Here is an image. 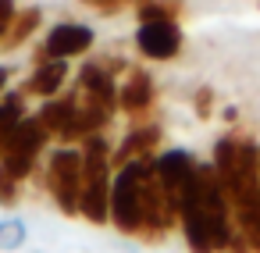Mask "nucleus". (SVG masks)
Instances as JSON below:
<instances>
[{
  "label": "nucleus",
  "instance_id": "obj_5",
  "mask_svg": "<svg viewBox=\"0 0 260 253\" xmlns=\"http://www.w3.org/2000/svg\"><path fill=\"white\" fill-rule=\"evenodd\" d=\"M47 143H50V132L43 129V121L36 114H25L8 136V146L0 153V168L8 175H15L18 182H29L32 175H43L40 171V153L47 150Z\"/></svg>",
  "mask_w": 260,
  "mask_h": 253
},
{
  "label": "nucleus",
  "instance_id": "obj_13",
  "mask_svg": "<svg viewBox=\"0 0 260 253\" xmlns=\"http://www.w3.org/2000/svg\"><path fill=\"white\" fill-rule=\"evenodd\" d=\"M160 139H164V129H160L157 121L128 125V132L121 136V143L111 150V164L121 168V164H128V161H136V157H153L157 146H160Z\"/></svg>",
  "mask_w": 260,
  "mask_h": 253
},
{
  "label": "nucleus",
  "instance_id": "obj_25",
  "mask_svg": "<svg viewBox=\"0 0 260 253\" xmlns=\"http://www.w3.org/2000/svg\"><path fill=\"white\" fill-rule=\"evenodd\" d=\"M4 33H8V25H0V40H4Z\"/></svg>",
  "mask_w": 260,
  "mask_h": 253
},
{
  "label": "nucleus",
  "instance_id": "obj_4",
  "mask_svg": "<svg viewBox=\"0 0 260 253\" xmlns=\"http://www.w3.org/2000/svg\"><path fill=\"white\" fill-rule=\"evenodd\" d=\"M43 185H47L54 207H57L64 217H79V193H82V146L57 143V150H50V157H47Z\"/></svg>",
  "mask_w": 260,
  "mask_h": 253
},
{
  "label": "nucleus",
  "instance_id": "obj_26",
  "mask_svg": "<svg viewBox=\"0 0 260 253\" xmlns=\"http://www.w3.org/2000/svg\"><path fill=\"white\" fill-rule=\"evenodd\" d=\"M125 4H136V0H125Z\"/></svg>",
  "mask_w": 260,
  "mask_h": 253
},
{
  "label": "nucleus",
  "instance_id": "obj_12",
  "mask_svg": "<svg viewBox=\"0 0 260 253\" xmlns=\"http://www.w3.org/2000/svg\"><path fill=\"white\" fill-rule=\"evenodd\" d=\"M36 118L43 121V129L50 132V139H57V143H72V146H75V118H79V93H64V97L57 93V97H47Z\"/></svg>",
  "mask_w": 260,
  "mask_h": 253
},
{
  "label": "nucleus",
  "instance_id": "obj_24",
  "mask_svg": "<svg viewBox=\"0 0 260 253\" xmlns=\"http://www.w3.org/2000/svg\"><path fill=\"white\" fill-rule=\"evenodd\" d=\"M224 121L235 125V121H239V111H235V107H224Z\"/></svg>",
  "mask_w": 260,
  "mask_h": 253
},
{
  "label": "nucleus",
  "instance_id": "obj_6",
  "mask_svg": "<svg viewBox=\"0 0 260 253\" xmlns=\"http://www.w3.org/2000/svg\"><path fill=\"white\" fill-rule=\"evenodd\" d=\"M178 225V203L168 196V189L160 185L157 171L150 168L143 178V225H139V242H164L171 235V228Z\"/></svg>",
  "mask_w": 260,
  "mask_h": 253
},
{
  "label": "nucleus",
  "instance_id": "obj_2",
  "mask_svg": "<svg viewBox=\"0 0 260 253\" xmlns=\"http://www.w3.org/2000/svg\"><path fill=\"white\" fill-rule=\"evenodd\" d=\"M82 193H79V217L89 225H111V178H114V164H111V139L107 132L86 136L82 143Z\"/></svg>",
  "mask_w": 260,
  "mask_h": 253
},
{
  "label": "nucleus",
  "instance_id": "obj_21",
  "mask_svg": "<svg viewBox=\"0 0 260 253\" xmlns=\"http://www.w3.org/2000/svg\"><path fill=\"white\" fill-rule=\"evenodd\" d=\"M79 4H86L89 11H96V15H104V18H111V15H118V11L125 8V0H79Z\"/></svg>",
  "mask_w": 260,
  "mask_h": 253
},
{
  "label": "nucleus",
  "instance_id": "obj_1",
  "mask_svg": "<svg viewBox=\"0 0 260 253\" xmlns=\"http://www.w3.org/2000/svg\"><path fill=\"white\" fill-rule=\"evenodd\" d=\"M217 182L228 196L235 228L249 242L253 253H260V143L253 132H224L214 143L210 157Z\"/></svg>",
  "mask_w": 260,
  "mask_h": 253
},
{
  "label": "nucleus",
  "instance_id": "obj_8",
  "mask_svg": "<svg viewBox=\"0 0 260 253\" xmlns=\"http://www.w3.org/2000/svg\"><path fill=\"white\" fill-rule=\"evenodd\" d=\"M93 43H96V33L89 25H82V22H57L47 33V40L40 47H32V65H43L50 57H64V61L82 57V54L93 50Z\"/></svg>",
  "mask_w": 260,
  "mask_h": 253
},
{
  "label": "nucleus",
  "instance_id": "obj_9",
  "mask_svg": "<svg viewBox=\"0 0 260 253\" xmlns=\"http://www.w3.org/2000/svg\"><path fill=\"white\" fill-rule=\"evenodd\" d=\"M185 47L178 22H139L136 29V50L143 61H175Z\"/></svg>",
  "mask_w": 260,
  "mask_h": 253
},
{
  "label": "nucleus",
  "instance_id": "obj_17",
  "mask_svg": "<svg viewBox=\"0 0 260 253\" xmlns=\"http://www.w3.org/2000/svg\"><path fill=\"white\" fill-rule=\"evenodd\" d=\"M136 18L139 22H178L182 0H136Z\"/></svg>",
  "mask_w": 260,
  "mask_h": 253
},
{
  "label": "nucleus",
  "instance_id": "obj_23",
  "mask_svg": "<svg viewBox=\"0 0 260 253\" xmlns=\"http://www.w3.org/2000/svg\"><path fill=\"white\" fill-rule=\"evenodd\" d=\"M8 79H11V68H4V65H0V97L8 93Z\"/></svg>",
  "mask_w": 260,
  "mask_h": 253
},
{
  "label": "nucleus",
  "instance_id": "obj_22",
  "mask_svg": "<svg viewBox=\"0 0 260 253\" xmlns=\"http://www.w3.org/2000/svg\"><path fill=\"white\" fill-rule=\"evenodd\" d=\"M15 0H0V25H11V18H15Z\"/></svg>",
  "mask_w": 260,
  "mask_h": 253
},
{
  "label": "nucleus",
  "instance_id": "obj_11",
  "mask_svg": "<svg viewBox=\"0 0 260 253\" xmlns=\"http://www.w3.org/2000/svg\"><path fill=\"white\" fill-rule=\"evenodd\" d=\"M196 157L189 153V150H182V146H175V150H160L157 157H153V171H157V178H160V185L168 189V196L178 203V196H182V189L196 178Z\"/></svg>",
  "mask_w": 260,
  "mask_h": 253
},
{
  "label": "nucleus",
  "instance_id": "obj_15",
  "mask_svg": "<svg viewBox=\"0 0 260 253\" xmlns=\"http://www.w3.org/2000/svg\"><path fill=\"white\" fill-rule=\"evenodd\" d=\"M82 97H93V100H100V104H107V107H114L118 111V79L96 61V57H89L82 68H79V86H75Z\"/></svg>",
  "mask_w": 260,
  "mask_h": 253
},
{
  "label": "nucleus",
  "instance_id": "obj_14",
  "mask_svg": "<svg viewBox=\"0 0 260 253\" xmlns=\"http://www.w3.org/2000/svg\"><path fill=\"white\" fill-rule=\"evenodd\" d=\"M64 82H68V61H64V57H50V61H43V65H32V72H29L22 93L47 100V97H57V93L64 89Z\"/></svg>",
  "mask_w": 260,
  "mask_h": 253
},
{
  "label": "nucleus",
  "instance_id": "obj_10",
  "mask_svg": "<svg viewBox=\"0 0 260 253\" xmlns=\"http://www.w3.org/2000/svg\"><path fill=\"white\" fill-rule=\"evenodd\" d=\"M178 228L185 235V249L189 253H217L214 249V239L207 232V221H203V207H200V185L196 178L182 189L178 196Z\"/></svg>",
  "mask_w": 260,
  "mask_h": 253
},
{
  "label": "nucleus",
  "instance_id": "obj_16",
  "mask_svg": "<svg viewBox=\"0 0 260 253\" xmlns=\"http://www.w3.org/2000/svg\"><path fill=\"white\" fill-rule=\"evenodd\" d=\"M40 25H43V11H40V8H22V11H15V18H11L4 40H0V47H4V50H18V47H25V43L36 36Z\"/></svg>",
  "mask_w": 260,
  "mask_h": 253
},
{
  "label": "nucleus",
  "instance_id": "obj_19",
  "mask_svg": "<svg viewBox=\"0 0 260 253\" xmlns=\"http://www.w3.org/2000/svg\"><path fill=\"white\" fill-rule=\"evenodd\" d=\"M18 200H22V182L0 168V207L11 210V207H18Z\"/></svg>",
  "mask_w": 260,
  "mask_h": 253
},
{
  "label": "nucleus",
  "instance_id": "obj_18",
  "mask_svg": "<svg viewBox=\"0 0 260 253\" xmlns=\"http://www.w3.org/2000/svg\"><path fill=\"white\" fill-rule=\"evenodd\" d=\"M25 239H29V228H25L22 217H4V221H0V249H4V253L22 249Z\"/></svg>",
  "mask_w": 260,
  "mask_h": 253
},
{
  "label": "nucleus",
  "instance_id": "obj_3",
  "mask_svg": "<svg viewBox=\"0 0 260 253\" xmlns=\"http://www.w3.org/2000/svg\"><path fill=\"white\" fill-rule=\"evenodd\" d=\"M153 157H136V161L114 168V178H111V225L121 235L139 239V225H143V178L153 168Z\"/></svg>",
  "mask_w": 260,
  "mask_h": 253
},
{
  "label": "nucleus",
  "instance_id": "obj_7",
  "mask_svg": "<svg viewBox=\"0 0 260 253\" xmlns=\"http://www.w3.org/2000/svg\"><path fill=\"white\" fill-rule=\"evenodd\" d=\"M153 104H157L153 75L146 68L128 65V72L121 75V86H118V114L128 125H139V121H150L153 118Z\"/></svg>",
  "mask_w": 260,
  "mask_h": 253
},
{
  "label": "nucleus",
  "instance_id": "obj_20",
  "mask_svg": "<svg viewBox=\"0 0 260 253\" xmlns=\"http://www.w3.org/2000/svg\"><path fill=\"white\" fill-rule=\"evenodd\" d=\"M192 114H196L200 121H210V118H214V89H210V86H200V89L192 93Z\"/></svg>",
  "mask_w": 260,
  "mask_h": 253
}]
</instances>
